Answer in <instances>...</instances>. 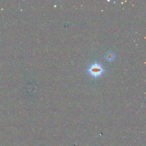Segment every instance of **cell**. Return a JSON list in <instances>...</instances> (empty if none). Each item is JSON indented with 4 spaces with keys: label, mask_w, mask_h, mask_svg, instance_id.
<instances>
[{
    "label": "cell",
    "mask_w": 146,
    "mask_h": 146,
    "mask_svg": "<svg viewBox=\"0 0 146 146\" xmlns=\"http://www.w3.org/2000/svg\"><path fill=\"white\" fill-rule=\"evenodd\" d=\"M87 71L91 76L96 78L103 74L104 69L101 64L98 63H94L89 66Z\"/></svg>",
    "instance_id": "1"
},
{
    "label": "cell",
    "mask_w": 146,
    "mask_h": 146,
    "mask_svg": "<svg viewBox=\"0 0 146 146\" xmlns=\"http://www.w3.org/2000/svg\"><path fill=\"white\" fill-rule=\"evenodd\" d=\"M104 58L109 62L113 61L115 58V55L112 52H108L104 55Z\"/></svg>",
    "instance_id": "2"
}]
</instances>
